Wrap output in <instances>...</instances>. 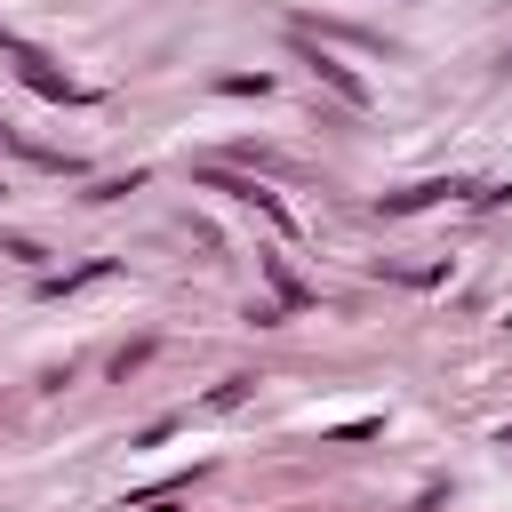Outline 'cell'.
<instances>
[{"mask_svg":"<svg viewBox=\"0 0 512 512\" xmlns=\"http://www.w3.org/2000/svg\"><path fill=\"white\" fill-rule=\"evenodd\" d=\"M16 80L32 88V96H48V104H88V88L80 80H64L48 56H32V48H16Z\"/></svg>","mask_w":512,"mask_h":512,"instance_id":"obj_1","label":"cell"},{"mask_svg":"<svg viewBox=\"0 0 512 512\" xmlns=\"http://www.w3.org/2000/svg\"><path fill=\"white\" fill-rule=\"evenodd\" d=\"M200 184H208V192H232V200H248V208H264L280 232L296 224V216H288V200H280V192H264L256 176H232V168H200Z\"/></svg>","mask_w":512,"mask_h":512,"instance_id":"obj_2","label":"cell"},{"mask_svg":"<svg viewBox=\"0 0 512 512\" xmlns=\"http://www.w3.org/2000/svg\"><path fill=\"white\" fill-rule=\"evenodd\" d=\"M432 200H472V184H456V176H424V184L384 192L376 208H384V216H416V208H432Z\"/></svg>","mask_w":512,"mask_h":512,"instance_id":"obj_3","label":"cell"},{"mask_svg":"<svg viewBox=\"0 0 512 512\" xmlns=\"http://www.w3.org/2000/svg\"><path fill=\"white\" fill-rule=\"evenodd\" d=\"M200 480H208V464H192V472H168V480H152V488H128V512H168V504H184Z\"/></svg>","mask_w":512,"mask_h":512,"instance_id":"obj_4","label":"cell"},{"mask_svg":"<svg viewBox=\"0 0 512 512\" xmlns=\"http://www.w3.org/2000/svg\"><path fill=\"white\" fill-rule=\"evenodd\" d=\"M264 272H272V304H280V312H312V304H320V288H312V280H296V264H288V256H264Z\"/></svg>","mask_w":512,"mask_h":512,"instance_id":"obj_5","label":"cell"},{"mask_svg":"<svg viewBox=\"0 0 512 512\" xmlns=\"http://www.w3.org/2000/svg\"><path fill=\"white\" fill-rule=\"evenodd\" d=\"M312 80H328V88H336V96H344V104H368V80H360V72H352V64H336V56H328V48H312Z\"/></svg>","mask_w":512,"mask_h":512,"instance_id":"obj_6","label":"cell"},{"mask_svg":"<svg viewBox=\"0 0 512 512\" xmlns=\"http://www.w3.org/2000/svg\"><path fill=\"white\" fill-rule=\"evenodd\" d=\"M112 272V256H88L80 272H40V296H72V288H88V280H104Z\"/></svg>","mask_w":512,"mask_h":512,"instance_id":"obj_7","label":"cell"},{"mask_svg":"<svg viewBox=\"0 0 512 512\" xmlns=\"http://www.w3.org/2000/svg\"><path fill=\"white\" fill-rule=\"evenodd\" d=\"M248 384H256V376H224V384L208 392V408H240V400H248Z\"/></svg>","mask_w":512,"mask_h":512,"instance_id":"obj_8","label":"cell"},{"mask_svg":"<svg viewBox=\"0 0 512 512\" xmlns=\"http://www.w3.org/2000/svg\"><path fill=\"white\" fill-rule=\"evenodd\" d=\"M264 88H272L264 72H232V80H224V96H264Z\"/></svg>","mask_w":512,"mask_h":512,"instance_id":"obj_9","label":"cell"},{"mask_svg":"<svg viewBox=\"0 0 512 512\" xmlns=\"http://www.w3.org/2000/svg\"><path fill=\"white\" fill-rule=\"evenodd\" d=\"M0 48H8V56H16V48H24V40H16V32H0Z\"/></svg>","mask_w":512,"mask_h":512,"instance_id":"obj_10","label":"cell"},{"mask_svg":"<svg viewBox=\"0 0 512 512\" xmlns=\"http://www.w3.org/2000/svg\"><path fill=\"white\" fill-rule=\"evenodd\" d=\"M504 448H512V424H504Z\"/></svg>","mask_w":512,"mask_h":512,"instance_id":"obj_11","label":"cell"},{"mask_svg":"<svg viewBox=\"0 0 512 512\" xmlns=\"http://www.w3.org/2000/svg\"><path fill=\"white\" fill-rule=\"evenodd\" d=\"M0 192H8V184H0Z\"/></svg>","mask_w":512,"mask_h":512,"instance_id":"obj_12","label":"cell"}]
</instances>
